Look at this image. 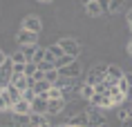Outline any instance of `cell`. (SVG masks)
Wrapping results in <instances>:
<instances>
[{
    "label": "cell",
    "mask_w": 132,
    "mask_h": 127,
    "mask_svg": "<svg viewBox=\"0 0 132 127\" xmlns=\"http://www.w3.org/2000/svg\"><path fill=\"white\" fill-rule=\"evenodd\" d=\"M87 120H90V127H101V125H108V118H105V112L98 109V107H90L87 109Z\"/></svg>",
    "instance_id": "obj_1"
},
{
    "label": "cell",
    "mask_w": 132,
    "mask_h": 127,
    "mask_svg": "<svg viewBox=\"0 0 132 127\" xmlns=\"http://www.w3.org/2000/svg\"><path fill=\"white\" fill-rule=\"evenodd\" d=\"M56 42L63 47V51H65L67 56L78 58V54H81V45H78V40H74V38H61V40H56Z\"/></svg>",
    "instance_id": "obj_2"
},
{
    "label": "cell",
    "mask_w": 132,
    "mask_h": 127,
    "mask_svg": "<svg viewBox=\"0 0 132 127\" xmlns=\"http://www.w3.org/2000/svg\"><path fill=\"white\" fill-rule=\"evenodd\" d=\"M85 14L92 16V18H96V16H101V14H108V2H98V0L85 2Z\"/></svg>",
    "instance_id": "obj_3"
},
{
    "label": "cell",
    "mask_w": 132,
    "mask_h": 127,
    "mask_svg": "<svg viewBox=\"0 0 132 127\" xmlns=\"http://www.w3.org/2000/svg\"><path fill=\"white\" fill-rule=\"evenodd\" d=\"M20 29H27V31H31V34H40V29H43V22L38 16H25L22 18V27Z\"/></svg>",
    "instance_id": "obj_4"
},
{
    "label": "cell",
    "mask_w": 132,
    "mask_h": 127,
    "mask_svg": "<svg viewBox=\"0 0 132 127\" xmlns=\"http://www.w3.org/2000/svg\"><path fill=\"white\" fill-rule=\"evenodd\" d=\"M63 125H67V127H90V120H87V114L85 112H78L74 116H70V118H65Z\"/></svg>",
    "instance_id": "obj_5"
},
{
    "label": "cell",
    "mask_w": 132,
    "mask_h": 127,
    "mask_svg": "<svg viewBox=\"0 0 132 127\" xmlns=\"http://www.w3.org/2000/svg\"><path fill=\"white\" fill-rule=\"evenodd\" d=\"M123 76H125V71L121 69V67H117V65H110V67H108V80H105V83L110 85V87H117V83H119Z\"/></svg>",
    "instance_id": "obj_6"
},
{
    "label": "cell",
    "mask_w": 132,
    "mask_h": 127,
    "mask_svg": "<svg viewBox=\"0 0 132 127\" xmlns=\"http://www.w3.org/2000/svg\"><path fill=\"white\" fill-rule=\"evenodd\" d=\"M16 40L22 45H38V34H31V31H27V29H20L18 34H16Z\"/></svg>",
    "instance_id": "obj_7"
},
{
    "label": "cell",
    "mask_w": 132,
    "mask_h": 127,
    "mask_svg": "<svg viewBox=\"0 0 132 127\" xmlns=\"http://www.w3.org/2000/svg\"><path fill=\"white\" fill-rule=\"evenodd\" d=\"M90 105L92 107H98V109H112V98H110V94H105V96H101V94H96V96H94V98L90 100Z\"/></svg>",
    "instance_id": "obj_8"
},
{
    "label": "cell",
    "mask_w": 132,
    "mask_h": 127,
    "mask_svg": "<svg viewBox=\"0 0 132 127\" xmlns=\"http://www.w3.org/2000/svg\"><path fill=\"white\" fill-rule=\"evenodd\" d=\"M61 71V76H65V78H74V80H78V76H81V63H72L70 67H65V69H58Z\"/></svg>",
    "instance_id": "obj_9"
},
{
    "label": "cell",
    "mask_w": 132,
    "mask_h": 127,
    "mask_svg": "<svg viewBox=\"0 0 132 127\" xmlns=\"http://www.w3.org/2000/svg\"><path fill=\"white\" fill-rule=\"evenodd\" d=\"M65 100L63 98H58V100H49V105H47V116H58V114L65 109Z\"/></svg>",
    "instance_id": "obj_10"
},
{
    "label": "cell",
    "mask_w": 132,
    "mask_h": 127,
    "mask_svg": "<svg viewBox=\"0 0 132 127\" xmlns=\"http://www.w3.org/2000/svg\"><path fill=\"white\" fill-rule=\"evenodd\" d=\"M96 96V89L92 87V85H87V83H83L81 87H78V98H83V100H87L90 103L92 98Z\"/></svg>",
    "instance_id": "obj_11"
},
{
    "label": "cell",
    "mask_w": 132,
    "mask_h": 127,
    "mask_svg": "<svg viewBox=\"0 0 132 127\" xmlns=\"http://www.w3.org/2000/svg\"><path fill=\"white\" fill-rule=\"evenodd\" d=\"M47 105H49V100H47V98L36 96V100L31 103V112H34V114H45V116H47Z\"/></svg>",
    "instance_id": "obj_12"
},
{
    "label": "cell",
    "mask_w": 132,
    "mask_h": 127,
    "mask_svg": "<svg viewBox=\"0 0 132 127\" xmlns=\"http://www.w3.org/2000/svg\"><path fill=\"white\" fill-rule=\"evenodd\" d=\"M11 114H20V116H31V105H29L27 100H18L14 105V109H11Z\"/></svg>",
    "instance_id": "obj_13"
},
{
    "label": "cell",
    "mask_w": 132,
    "mask_h": 127,
    "mask_svg": "<svg viewBox=\"0 0 132 127\" xmlns=\"http://www.w3.org/2000/svg\"><path fill=\"white\" fill-rule=\"evenodd\" d=\"M47 54H49L52 58H54V63L58 60V58H63V56H65V51H63V47L58 45V42H52V45H47Z\"/></svg>",
    "instance_id": "obj_14"
},
{
    "label": "cell",
    "mask_w": 132,
    "mask_h": 127,
    "mask_svg": "<svg viewBox=\"0 0 132 127\" xmlns=\"http://www.w3.org/2000/svg\"><path fill=\"white\" fill-rule=\"evenodd\" d=\"M76 60H78V58H74V56H67V54H65L63 58H58V60L54 63V69H65V67H70L72 63H76Z\"/></svg>",
    "instance_id": "obj_15"
},
{
    "label": "cell",
    "mask_w": 132,
    "mask_h": 127,
    "mask_svg": "<svg viewBox=\"0 0 132 127\" xmlns=\"http://www.w3.org/2000/svg\"><path fill=\"white\" fill-rule=\"evenodd\" d=\"M110 98H112V105H114V107H119L125 98H128V96H125V94H121V92L117 89V87H110Z\"/></svg>",
    "instance_id": "obj_16"
},
{
    "label": "cell",
    "mask_w": 132,
    "mask_h": 127,
    "mask_svg": "<svg viewBox=\"0 0 132 127\" xmlns=\"http://www.w3.org/2000/svg\"><path fill=\"white\" fill-rule=\"evenodd\" d=\"M5 92L9 94V98H11V103H14V105L18 103V100H22V92L18 89V87H16V85H9V87L5 89Z\"/></svg>",
    "instance_id": "obj_17"
},
{
    "label": "cell",
    "mask_w": 132,
    "mask_h": 127,
    "mask_svg": "<svg viewBox=\"0 0 132 127\" xmlns=\"http://www.w3.org/2000/svg\"><path fill=\"white\" fill-rule=\"evenodd\" d=\"M20 51L25 54V58H27L29 63H31V60H34V56H36V51H38V45H22Z\"/></svg>",
    "instance_id": "obj_18"
},
{
    "label": "cell",
    "mask_w": 132,
    "mask_h": 127,
    "mask_svg": "<svg viewBox=\"0 0 132 127\" xmlns=\"http://www.w3.org/2000/svg\"><path fill=\"white\" fill-rule=\"evenodd\" d=\"M11 63H14V65H27L29 60L25 58V54L18 49V51H14V54H11Z\"/></svg>",
    "instance_id": "obj_19"
},
{
    "label": "cell",
    "mask_w": 132,
    "mask_h": 127,
    "mask_svg": "<svg viewBox=\"0 0 132 127\" xmlns=\"http://www.w3.org/2000/svg\"><path fill=\"white\" fill-rule=\"evenodd\" d=\"M117 89H119L121 94H125V96H130V85H128V80H125V76H123V78H121V80L117 83Z\"/></svg>",
    "instance_id": "obj_20"
},
{
    "label": "cell",
    "mask_w": 132,
    "mask_h": 127,
    "mask_svg": "<svg viewBox=\"0 0 132 127\" xmlns=\"http://www.w3.org/2000/svg\"><path fill=\"white\" fill-rule=\"evenodd\" d=\"M36 71H38V65H36V63H27V65H25V76H27V78H34Z\"/></svg>",
    "instance_id": "obj_21"
},
{
    "label": "cell",
    "mask_w": 132,
    "mask_h": 127,
    "mask_svg": "<svg viewBox=\"0 0 132 127\" xmlns=\"http://www.w3.org/2000/svg\"><path fill=\"white\" fill-rule=\"evenodd\" d=\"M58 98H63V92L58 89V87H52L47 92V100H58Z\"/></svg>",
    "instance_id": "obj_22"
},
{
    "label": "cell",
    "mask_w": 132,
    "mask_h": 127,
    "mask_svg": "<svg viewBox=\"0 0 132 127\" xmlns=\"http://www.w3.org/2000/svg\"><path fill=\"white\" fill-rule=\"evenodd\" d=\"M119 9H121V2L119 0H110L108 2V14H119Z\"/></svg>",
    "instance_id": "obj_23"
},
{
    "label": "cell",
    "mask_w": 132,
    "mask_h": 127,
    "mask_svg": "<svg viewBox=\"0 0 132 127\" xmlns=\"http://www.w3.org/2000/svg\"><path fill=\"white\" fill-rule=\"evenodd\" d=\"M22 100H27L29 105H31V103L36 100V92H34V89H27V92H22Z\"/></svg>",
    "instance_id": "obj_24"
},
{
    "label": "cell",
    "mask_w": 132,
    "mask_h": 127,
    "mask_svg": "<svg viewBox=\"0 0 132 127\" xmlns=\"http://www.w3.org/2000/svg\"><path fill=\"white\" fill-rule=\"evenodd\" d=\"M117 118H119V123H125V120H128V109H121V107H119Z\"/></svg>",
    "instance_id": "obj_25"
},
{
    "label": "cell",
    "mask_w": 132,
    "mask_h": 127,
    "mask_svg": "<svg viewBox=\"0 0 132 127\" xmlns=\"http://www.w3.org/2000/svg\"><path fill=\"white\" fill-rule=\"evenodd\" d=\"M7 60H9V56H7L2 49H0V67H5V63H7Z\"/></svg>",
    "instance_id": "obj_26"
},
{
    "label": "cell",
    "mask_w": 132,
    "mask_h": 127,
    "mask_svg": "<svg viewBox=\"0 0 132 127\" xmlns=\"http://www.w3.org/2000/svg\"><path fill=\"white\" fill-rule=\"evenodd\" d=\"M125 80L130 85V94H132V71H125ZM128 98H130V96H128Z\"/></svg>",
    "instance_id": "obj_27"
},
{
    "label": "cell",
    "mask_w": 132,
    "mask_h": 127,
    "mask_svg": "<svg viewBox=\"0 0 132 127\" xmlns=\"http://www.w3.org/2000/svg\"><path fill=\"white\" fill-rule=\"evenodd\" d=\"M121 125H123V127H132V118H128L125 123H121Z\"/></svg>",
    "instance_id": "obj_28"
},
{
    "label": "cell",
    "mask_w": 132,
    "mask_h": 127,
    "mask_svg": "<svg viewBox=\"0 0 132 127\" xmlns=\"http://www.w3.org/2000/svg\"><path fill=\"white\" fill-rule=\"evenodd\" d=\"M128 54H130V56H132V40L128 42Z\"/></svg>",
    "instance_id": "obj_29"
},
{
    "label": "cell",
    "mask_w": 132,
    "mask_h": 127,
    "mask_svg": "<svg viewBox=\"0 0 132 127\" xmlns=\"http://www.w3.org/2000/svg\"><path fill=\"white\" fill-rule=\"evenodd\" d=\"M128 22H130V25H132V9H130V11H128Z\"/></svg>",
    "instance_id": "obj_30"
},
{
    "label": "cell",
    "mask_w": 132,
    "mask_h": 127,
    "mask_svg": "<svg viewBox=\"0 0 132 127\" xmlns=\"http://www.w3.org/2000/svg\"><path fill=\"white\" fill-rule=\"evenodd\" d=\"M128 118H132V107H128Z\"/></svg>",
    "instance_id": "obj_31"
},
{
    "label": "cell",
    "mask_w": 132,
    "mask_h": 127,
    "mask_svg": "<svg viewBox=\"0 0 132 127\" xmlns=\"http://www.w3.org/2000/svg\"><path fill=\"white\" fill-rule=\"evenodd\" d=\"M0 127H14V125H0Z\"/></svg>",
    "instance_id": "obj_32"
},
{
    "label": "cell",
    "mask_w": 132,
    "mask_h": 127,
    "mask_svg": "<svg viewBox=\"0 0 132 127\" xmlns=\"http://www.w3.org/2000/svg\"><path fill=\"white\" fill-rule=\"evenodd\" d=\"M58 127H67V125H63V123H61V125H58Z\"/></svg>",
    "instance_id": "obj_33"
},
{
    "label": "cell",
    "mask_w": 132,
    "mask_h": 127,
    "mask_svg": "<svg viewBox=\"0 0 132 127\" xmlns=\"http://www.w3.org/2000/svg\"><path fill=\"white\" fill-rule=\"evenodd\" d=\"M130 31H132V25H130Z\"/></svg>",
    "instance_id": "obj_34"
},
{
    "label": "cell",
    "mask_w": 132,
    "mask_h": 127,
    "mask_svg": "<svg viewBox=\"0 0 132 127\" xmlns=\"http://www.w3.org/2000/svg\"><path fill=\"white\" fill-rule=\"evenodd\" d=\"M101 127H108V125H101Z\"/></svg>",
    "instance_id": "obj_35"
}]
</instances>
